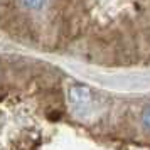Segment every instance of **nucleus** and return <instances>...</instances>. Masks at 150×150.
Instances as JSON below:
<instances>
[{
    "instance_id": "obj_3",
    "label": "nucleus",
    "mask_w": 150,
    "mask_h": 150,
    "mask_svg": "<svg viewBox=\"0 0 150 150\" xmlns=\"http://www.w3.org/2000/svg\"><path fill=\"white\" fill-rule=\"evenodd\" d=\"M142 125L147 130H150V106H147V108L143 110V113H142Z\"/></svg>"
},
{
    "instance_id": "obj_1",
    "label": "nucleus",
    "mask_w": 150,
    "mask_h": 150,
    "mask_svg": "<svg viewBox=\"0 0 150 150\" xmlns=\"http://www.w3.org/2000/svg\"><path fill=\"white\" fill-rule=\"evenodd\" d=\"M69 100L76 108H84L91 103V91L83 84H76L69 91Z\"/></svg>"
},
{
    "instance_id": "obj_2",
    "label": "nucleus",
    "mask_w": 150,
    "mask_h": 150,
    "mask_svg": "<svg viewBox=\"0 0 150 150\" xmlns=\"http://www.w3.org/2000/svg\"><path fill=\"white\" fill-rule=\"evenodd\" d=\"M22 2H24V5L29 7V8H41L46 0H22Z\"/></svg>"
}]
</instances>
